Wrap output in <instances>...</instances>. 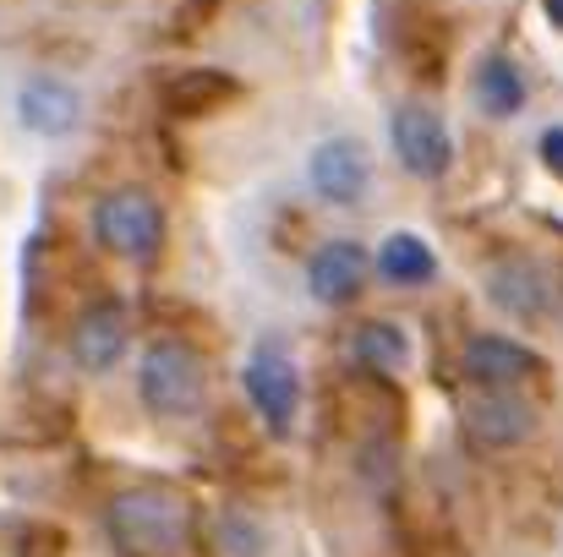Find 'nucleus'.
Here are the masks:
<instances>
[{
	"instance_id": "13",
	"label": "nucleus",
	"mask_w": 563,
	"mask_h": 557,
	"mask_svg": "<svg viewBox=\"0 0 563 557\" xmlns=\"http://www.w3.org/2000/svg\"><path fill=\"white\" fill-rule=\"evenodd\" d=\"M377 274H383L388 285H427V279L438 274V257H432V246H427L416 230H394V235H383V246H377Z\"/></svg>"
},
{
	"instance_id": "2",
	"label": "nucleus",
	"mask_w": 563,
	"mask_h": 557,
	"mask_svg": "<svg viewBox=\"0 0 563 557\" xmlns=\"http://www.w3.org/2000/svg\"><path fill=\"white\" fill-rule=\"evenodd\" d=\"M137 393L154 415H191L202 404V356L187 339H154L137 361Z\"/></svg>"
},
{
	"instance_id": "1",
	"label": "nucleus",
	"mask_w": 563,
	"mask_h": 557,
	"mask_svg": "<svg viewBox=\"0 0 563 557\" xmlns=\"http://www.w3.org/2000/svg\"><path fill=\"white\" fill-rule=\"evenodd\" d=\"M104 531L126 557H176L187 547L191 509L181 492L165 487H132L121 498H110L104 509Z\"/></svg>"
},
{
	"instance_id": "15",
	"label": "nucleus",
	"mask_w": 563,
	"mask_h": 557,
	"mask_svg": "<svg viewBox=\"0 0 563 557\" xmlns=\"http://www.w3.org/2000/svg\"><path fill=\"white\" fill-rule=\"evenodd\" d=\"M356 361L373 371H399L410 361V339H405V328H394V323H367L362 334H356Z\"/></svg>"
},
{
	"instance_id": "8",
	"label": "nucleus",
	"mask_w": 563,
	"mask_h": 557,
	"mask_svg": "<svg viewBox=\"0 0 563 557\" xmlns=\"http://www.w3.org/2000/svg\"><path fill=\"white\" fill-rule=\"evenodd\" d=\"M465 432L482 443V448H515L537 432V415L526 399H515L509 388H487L465 404Z\"/></svg>"
},
{
	"instance_id": "12",
	"label": "nucleus",
	"mask_w": 563,
	"mask_h": 557,
	"mask_svg": "<svg viewBox=\"0 0 563 557\" xmlns=\"http://www.w3.org/2000/svg\"><path fill=\"white\" fill-rule=\"evenodd\" d=\"M487 296L493 307H504L509 318H542L548 312V274L526 257H509L487 274Z\"/></svg>"
},
{
	"instance_id": "16",
	"label": "nucleus",
	"mask_w": 563,
	"mask_h": 557,
	"mask_svg": "<svg viewBox=\"0 0 563 557\" xmlns=\"http://www.w3.org/2000/svg\"><path fill=\"white\" fill-rule=\"evenodd\" d=\"M219 547L230 557H263V531L246 514H224L219 520Z\"/></svg>"
},
{
	"instance_id": "5",
	"label": "nucleus",
	"mask_w": 563,
	"mask_h": 557,
	"mask_svg": "<svg viewBox=\"0 0 563 557\" xmlns=\"http://www.w3.org/2000/svg\"><path fill=\"white\" fill-rule=\"evenodd\" d=\"M388 143H394L399 165H405L416 181H438V176L454 165V137H449L443 115L427 110V104H399V110L388 115Z\"/></svg>"
},
{
	"instance_id": "10",
	"label": "nucleus",
	"mask_w": 563,
	"mask_h": 557,
	"mask_svg": "<svg viewBox=\"0 0 563 557\" xmlns=\"http://www.w3.org/2000/svg\"><path fill=\"white\" fill-rule=\"evenodd\" d=\"M367 252L356 246V241H329V246H318L312 252V263H307V290L323 301V307H345V301H356V290L367 285Z\"/></svg>"
},
{
	"instance_id": "18",
	"label": "nucleus",
	"mask_w": 563,
	"mask_h": 557,
	"mask_svg": "<svg viewBox=\"0 0 563 557\" xmlns=\"http://www.w3.org/2000/svg\"><path fill=\"white\" fill-rule=\"evenodd\" d=\"M548 16H553V22L563 27V0H548Z\"/></svg>"
},
{
	"instance_id": "6",
	"label": "nucleus",
	"mask_w": 563,
	"mask_h": 557,
	"mask_svg": "<svg viewBox=\"0 0 563 557\" xmlns=\"http://www.w3.org/2000/svg\"><path fill=\"white\" fill-rule=\"evenodd\" d=\"M16 121H22L33 137H44V143L71 137L77 121H82V93H77L66 77L38 71V77H27V82L16 88Z\"/></svg>"
},
{
	"instance_id": "4",
	"label": "nucleus",
	"mask_w": 563,
	"mask_h": 557,
	"mask_svg": "<svg viewBox=\"0 0 563 557\" xmlns=\"http://www.w3.org/2000/svg\"><path fill=\"white\" fill-rule=\"evenodd\" d=\"M241 382H246V399H252V410L268 421V432H290V421H296V410H301V371L290 361V350L285 345H257L252 356H246V371H241Z\"/></svg>"
},
{
	"instance_id": "3",
	"label": "nucleus",
	"mask_w": 563,
	"mask_h": 557,
	"mask_svg": "<svg viewBox=\"0 0 563 557\" xmlns=\"http://www.w3.org/2000/svg\"><path fill=\"white\" fill-rule=\"evenodd\" d=\"M93 235H99L104 252H115V257H126V263H148V257L159 252V241H165V213H159V202H154L148 191L121 186V191L99 197V208H93Z\"/></svg>"
},
{
	"instance_id": "7",
	"label": "nucleus",
	"mask_w": 563,
	"mask_h": 557,
	"mask_svg": "<svg viewBox=\"0 0 563 557\" xmlns=\"http://www.w3.org/2000/svg\"><path fill=\"white\" fill-rule=\"evenodd\" d=\"M307 181H312V191H318L323 202L351 208V202H362V197H367V186H373V165H367L362 143H351V137H329V143H318V148H312V159H307Z\"/></svg>"
},
{
	"instance_id": "11",
	"label": "nucleus",
	"mask_w": 563,
	"mask_h": 557,
	"mask_svg": "<svg viewBox=\"0 0 563 557\" xmlns=\"http://www.w3.org/2000/svg\"><path fill=\"white\" fill-rule=\"evenodd\" d=\"M460 367H465L471 382H482V388H515V382H526L531 371H542V361H537V350H526L520 339L476 334V339L465 345Z\"/></svg>"
},
{
	"instance_id": "17",
	"label": "nucleus",
	"mask_w": 563,
	"mask_h": 557,
	"mask_svg": "<svg viewBox=\"0 0 563 557\" xmlns=\"http://www.w3.org/2000/svg\"><path fill=\"white\" fill-rule=\"evenodd\" d=\"M537 148H542V165H548L553 176H563V126H548Z\"/></svg>"
},
{
	"instance_id": "9",
	"label": "nucleus",
	"mask_w": 563,
	"mask_h": 557,
	"mask_svg": "<svg viewBox=\"0 0 563 557\" xmlns=\"http://www.w3.org/2000/svg\"><path fill=\"white\" fill-rule=\"evenodd\" d=\"M126 328H132V318H126L121 301L88 307V312L77 318V328H71V361L82 371H110L126 356Z\"/></svg>"
},
{
	"instance_id": "14",
	"label": "nucleus",
	"mask_w": 563,
	"mask_h": 557,
	"mask_svg": "<svg viewBox=\"0 0 563 557\" xmlns=\"http://www.w3.org/2000/svg\"><path fill=\"white\" fill-rule=\"evenodd\" d=\"M476 104H482L493 121L520 115V110H526V77H520V66L504 60V55L482 60V71H476Z\"/></svg>"
}]
</instances>
